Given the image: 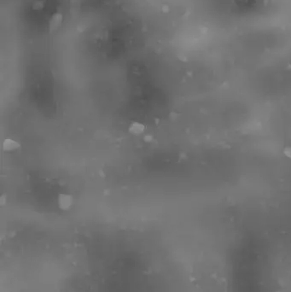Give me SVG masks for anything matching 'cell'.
Wrapping results in <instances>:
<instances>
[{
    "mask_svg": "<svg viewBox=\"0 0 291 292\" xmlns=\"http://www.w3.org/2000/svg\"><path fill=\"white\" fill-rule=\"evenodd\" d=\"M73 204V197L68 194H60L58 196V206L62 210H68Z\"/></svg>",
    "mask_w": 291,
    "mask_h": 292,
    "instance_id": "1",
    "label": "cell"
},
{
    "mask_svg": "<svg viewBox=\"0 0 291 292\" xmlns=\"http://www.w3.org/2000/svg\"><path fill=\"white\" fill-rule=\"evenodd\" d=\"M20 147V144L10 138H7L3 143V150L5 152L13 151Z\"/></svg>",
    "mask_w": 291,
    "mask_h": 292,
    "instance_id": "2",
    "label": "cell"
},
{
    "mask_svg": "<svg viewBox=\"0 0 291 292\" xmlns=\"http://www.w3.org/2000/svg\"><path fill=\"white\" fill-rule=\"evenodd\" d=\"M145 130V126L141 122L134 121L129 126V132L133 135H140Z\"/></svg>",
    "mask_w": 291,
    "mask_h": 292,
    "instance_id": "3",
    "label": "cell"
},
{
    "mask_svg": "<svg viewBox=\"0 0 291 292\" xmlns=\"http://www.w3.org/2000/svg\"><path fill=\"white\" fill-rule=\"evenodd\" d=\"M143 139H144L145 142H151L152 139H153V137L150 136V135H145L144 138H143Z\"/></svg>",
    "mask_w": 291,
    "mask_h": 292,
    "instance_id": "4",
    "label": "cell"
}]
</instances>
